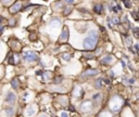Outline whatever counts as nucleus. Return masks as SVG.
<instances>
[{"label": "nucleus", "instance_id": "nucleus-29", "mask_svg": "<svg viewBox=\"0 0 139 117\" xmlns=\"http://www.w3.org/2000/svg\"><path fill=\"white\" fill-rule=\"evenodd\" d=\"M11 1H12V0H1V2H2V3H3L4 5L9 4V3H10V2H11Z\"/></svg>", "mask_w": 139, "mask_h": 117}, {"label": "nucleus", "instance_id": "nucleus-34", "mask_svg": "<svg viewBox=\"0 0 139 117\" xmlns=\"http://www.w3.org/2000/svg\"><path fill=\"white\" fill-rule=\"evenodd\" d=\"M104 82L106 83V85H109V83H110V80H109V79H105V80H104Z\"/></svg>", "mask_w": 139, "mask_h": 117}, {"label": "nucleus", "instance_id": "nucleus-26", "mask_svg": "<svg viewBox=\"0 0 139 117\" xmlns=\"http://www.w3.org/2000/svg\"><path fill=\"white\" fill-rule=\"evenodd\" d=\"M112 10H113L115 13H116L117 11H121V7H120V5H116V7H113V8H112Z\"/></svg>", "mask_w": 139, "mask_h": 117}, {"label": "nucleus", "instance_id": "nucleus-6", "mask_svg": "<svg viewBox=\"0 0 139 117\" xmlns=\"http://www.w3.org/2000/svg\"><path fill=\"white\" fill-rule=\"evenodd\" d=\"M69 37H70V31H69V28H67V26H64L62 32H61L60 39H59V40H60V42H65V41H67Z\"/></svg>", "mask_w": 139, "mask_h": 117}, {"label": "nucleus", "instance_id": "nucleus-1", "mask_svg": "<svg viewBox=\"0 0 139 117\" xmlns=\"http://www.w3.org/2000/svg\"><path fill=\"white\" fill-rule=\"evenodd\" d=\"M98 33L96 31H90L88 33L87 37L85 38L84 42H83V46L86 50H93L96 48L97 43H98Z\"/></svg>", "mask_w": 139, "mask_h": 117}, {"label": "nucleus", "instance_id": "nucleus-31", "mask_svg": "<svg viewBox=\"0 0 139 117\" xmlns=\"http://www.w3.org/2000/svg\"><path fill=\"white\" fill-rule=\"evenodd\" d=\"M64 1H65V3H67L69 5H71V4L74 3V0H64Z\"/></svg>", "mask_w": 139, "mask_h": 117}, {"label": "nucleus", "instance_id": "nucleus-33", "mask_svg": "<svg viewBox=\"0 0 139 117\" xmlns=\"http://www.w3.org/2000/svg\"><path fill=\"white\" fill-rule=\"evenodd\" d=\"M36 74L38 75V76H39V75H43L44 73H43V72H41V71H38V72H37V73H36Z\"/></svg>", "mask_w": 139, "mask_h": 117}, {"label": "nucleus", "instance_id": "nucleus-12", "mask_svg": "<svg viewBox=\"0 0 139 117\" xmlns=\"http://www.w3.org/2000/svg\"><path fill=\"white\" fill-rule=\"evenodd\" d=\"M102 10H103V7H102L101 3H97V4L93 7V12H96V13H98V14L101 13Z\"/></svg>", "mask_w": 139, "mask_h": 117}, {"label": "nucleus", "instance_id": "nucleus-20", "mask_svg": "<svg viewBox=\"0 0 139 117\" xmlns=\"http://www.w3.org/2000/svg\"><path fill=\"white\" fill-rule=\"evenodd\" d=\"M62 79H63V78H62V76L55 77V78H54V81H53V83H54V85H60V83L62 82Z\"/></svg>", "mask_w": 139, "mask_h": 117}, {"label": "nucleus", "instance_id": "nucleus-22", "mask_svg": "<svg viewBox=\"0 0 139 117\" xmlns=\"http://www.w3.org/2000/svg\"><path fill=\"white\" fill-rule=\"evenodd\" d=\"M124 4H125L126 8H131L132 7V2L131 0H124Z\"/></svg>", "mask_w": 139, "mask_h": 117}, {"label": "nucleus", "instance_id": "nucleus-38", "mask_svg": "<svg viewBox=\"0 0 139 117\" xmlns=\"http://www.w3.org/2000/svg\"><path fill=\"white\" fill-rule=\"evenodd\" d=\"M138 54H139V51H138Z\"/></svg>", "mask_w": 139, "mask_h": 117}, {"label": "nucleus", "instance_id": "nucleus-10", "mask_svg": "<svg viewBox=\"0 0 139 117\" xmlns=\"http://www.w3.org/2000/svg\"><path fill=\"white\" fill-rule=\"evenodd\" d=\"M14 113H15V111H14V107L13 106H8L4 109V114L7 117H13L14 116Z\"/></svg>", "mask_w": 139, "mask_h": 117}, {"label": "nucleus", "instance_id": "nucleus-36", "mask_svg": "<svg viewBox=\"0 0 139 117\" xmlns=\"http://www.w3.org/2000/svg\"><path fill=\"white\" fill-rule=\"evenodd\" d=\"M134 81H135L134 79H131V80H129V83H134Z\"/></svg>", "mask_w": 139, "mask_h": 117}, {"label": "nucleus", "instance_id": "nucleus-19", "mask_svg": "<svg viewBox=\"0 0 139 117\" xmlns=\"http://www.w3.org/2000/svg\"><path fill=\"white\" fill-rule=\"evenodd\" d=\"M124 43L126 44V47H131L132 46V38L131 37L124 38Z\"/></svg>", "mask_w": 139, "mask_h": 117}, {"label": "nucleus", "instance_id": "nucleus-37", "mask_svg": "<svg viewBox=\"0 0 139 117\" xmlns=\"http://www.w3.org/2000/svg\"><path fill=\"white\" fill-rule=\"evenodd\" d=\"M2 20H3V19H2V17H0V23H1V21H2Z\"/></svg>", "mask_w": 139, "mask_h": 117}, {"label": "nucleus", "instance_id": "nucleus-16", "mask_svg": "<svg viewBox=\"0 0 139 117\" xmlns=\"http://www.w3.org/2000/svg\"><path fill=\"white\" fill-rule=\"evenodd\" d=\"M61 58L64 60V61H70L71 59H72V55L70 54V53H67V52H64V53H62L61 54Z\"/></svg>", "mask_w": 139, "mask_h": 117}, {"label": "nucleus", "instance_id": "nucleus-11", "mask_svg": "<svg viewBox=\"0 0 139 117\" xmlns=\"http://www.w3.org/2000/svg\"><path fill=\"white\" fill-rule=\"evenodd\" d=\"M82 94H83L82 88L79 86H76L75 89H74V91H73V95H74V97H76V98H81Z\"/></svg>", "mask_w": 139, "mask_h": 117}, {"label": "nucleus", "instance_id": "nucleus-7", "mask_svg": "<svg viewBox=\"0 0 139 117\" xmlns=\"http://www.w3.org/2000/svg\"><path fill=\"white\" fill-rule=\"evenodd\" d=\"M22 5H23V3H22V1H16L15 3H14L12 7L10 8V12L12 14H14V13H16V12H19L21 9H22Z\"/></svg>", "mask_w": 139, "mask_h": 117}, {"label": "nucleus", "instance_id": "nucleus-35", "mask_svg": "<svg viewBox=\"0 0 139 117\" xmlns=\"http://www.w3.org/2000/svg\"><path fill=\"white\" fill-rule=\"evenodd\" d=\"M40 117H48V115H47V114H41Z\"/></svg>", "mask_w": 139, "mask_h": 117}, {"label": "nucleus", "instance_id": "nucleus-4", "mask_svg": "<svg viewBox=\"0 0 139 117\" xmlns=\"http://www.w3.org/2000/svg\"><path fill=\"white\" fill-rule=\"evenodd\" d=\"M93 104L91 101H84L83 103L81 104V111L83 113H88L93 110Z\"/></svg>", "mask_w": 139, "mask_h": 117}, {"label": "nucleus", "instance_id": "nucleus-5", "mask_svg": "<svg viewBox=\"0 0 139 117\" xmlns=\"http://www.w3.org/2000/svg\"><path fill=\"white\" fill-rule=\"evenodd\" d=\"M5 103H8V104H10V105H12V104L15 103V101H16V94L14 93V92L12 91H9L7 95H5Z\"/></svg>", "mask_w": 139, "mask_h": 117}, {"label": "nucleus", "instance_id": "nucleus-2", "mask_svg": "<svg viewBox=\"0 0 139 117\" xmlns=\"http://www.w3.org/2000/svg\"><path fill=\"white\" fill-rule=\"evenodd\" d=\"M23 59H24L26 62H35V61H37L38 55L36 52H34V51H25V52L23 53Z\"/></svg>", "mask_w": 139, "mask_h": 117}, {"label": "nucleus", "instance_id": "nucleus-13", "mask_svg": "<svg viewBox=\"0 0 139 117\" xmlns=\"http://www.w3.org/2000/svg\"><path fill=\"white\" fill-rule=\"evenodd\" d=\"M112 61V55H106L101 60V64H109Z\"/></svg>", "mask_w": 139, "mask_h": 117}, {"label": "nucleus", "instance_id": "nucleus-24", "mask_svg": "<svg viewBox=\"0 0 139 117\" xmlns=\"http://www.w3.org/2000/svg\"><path fill=\"white\" fill-rule=\"evenodd\" d=\"M101 81H102L101 79H98L96 81V87H97V88H101V86H102V82Z\"/></svg>", "mask_w": 139, "mask_h": 117}, {"label": "nucleus", "instance_id": "nucleus-27", "mask_svg": "<svg viewBox=\"0 0 139 117\" xmlns=\"http://www.w3.org/2000/svg\"><path fill=\"white\" fill-rule=\"evenodd\" d=\"M112 22H113V24H119L120 23V19H119V17H113Z\"/></svg>", "mask_w": 139, "mask_h": 117}, {"label": "nucleus", "instance_id": "nucleus-9", "mask_svg": "<svg viewBox=\"0 0 139 117\" xmlns=\"http://www.w3.org/2000/svg\"><path fill=\"white\" fill-rule=\"evenodd\" d=\"M50 26L52 28H59L61 26V20L58 19V17H52L51 21H50Z\"/></svg>", "mask_w": 139, "mask_h": 117}, {"label": "nucleus", "instance_id": "nucleus-14", "mask_svg": "<svg viewBox=\"0 0 139 117\" xmlns=\"http://www.w3.org/2000/svg\"><path fill=\"white\" fill-rule=\"evenodd\" d=\"M11 85H12V87L14 89H19L20 87V81L17 78H14V79H12V81H11Z\"/></svg>", "mask_w": 139, "mask_h": 117}, {"label": "nucleus", "instance_id": "nucleus-28", "mask_svg": "<svg viewBox=\"0 0 139 117\" xmlns=\"http://www.w3.org/2000/svg\"><path fill=\"white\" fill-rule=\"evenodd\" d=\"M60 117H69V114L66 112H61L60 113Z\"/></svg>", "mask_w": 139, "mask_h": 117}, {"label": "nucleus", "instance_id": "nucleus-30", "mask_svg": "<svg viewBox=\"0 0 139 117\" xmlns=\"http://www.w3.org/2000/svg\"><path fill=\"white\" fill-rule=\"evenodd\" d=\"M85 56H86L87 59H93V53H86V54H85Z\"/></svg>", "mask_w": 139, "mask_h": 117}, {"label": "nucleus", "instance_id": "nucleus-17", "mask_svg": "<svg viewBox=\"0 0 139 117\" xmlns=\"http://www.w3.org/2000/svg\"><path fill=\"white\" fill-rule=\"evenodd\" d=\"M50 78H51V73H50V72H45V73L43 74V79L45 80V81H48Z\"/></svg>", "mask_w": 139, "mask_h": 117}, {"label": "nucleus", "instance_id": "nucleus-23", "mask_svg": "<svg viewBox=\"0 0 139 117\" xmlns=\"http://www.w3.org/2000/svg\"><path fill=\"white\" fill-rule=\"evenodd\" d=\"M100 98H101V94L100 93H97V94H94L93 99V101H99L100 100Z\"/></svg>", "mask_w": 139, "mask_h": 117}, {"label": "nucleus", "instance_id": "nucleus-25", "mask_svg": "<svg viewBox=\"0 0 139 117\" xmlns=\"http://www.w3.org/2000/svg\"><path fill=\"white\" fill-rule=\"evenodd\" d=\"M15 19H12V20H10V22H9V26H14L15 25Z\"/></svg>", "mask_w": 139, "mask_h": 117}, {"label": "nucleus", "instance_id": "nucleus-8", "mask_svg": "<svg viewBox=\"0 0 139 117\" xmlns=\"http://www.w3.org/2000/svg\"><path fill=\"white\" fill-rule=\"evenodd\" d=\"M99 71L98 70H94V68H90V70H87L84 72V74H83V76L84 77H93V76H96V75H98Z\"/></svg>", "mask_w": 139, "mask_h": 117}, {"label": "nucleus", "instance_id": "nucleus-15", "mask_svg": "<svg viewBox=\"0 0 139 117\" xmlns=\"http://www.w3.org/2000/svg\"><path fill=\"white\" fill-rule=\"evenodd\" d=\"M72 10H73V8H72V5H67V7H65L64 8V10H63V14L64 15H69V14L72 12Z\"/></svg>", "mask_w": 139, "mask_h": 117}, {"label": "nucleus", "instance_id": "nucleus-3", "mask_svg": "<svg viewBox=\"0 0 139 117\" xmlns=\"http://www.w3.org/2000/svg\"><path fill=\"white\" fill-rule=\"evenodd\" d=\"M37 111H38V107L36 104H32V105H29L27 109L25 110V116L26 117H34L36 115Z\"/></svg>", "mask_w": 139, "mask_h": 117}, {"label": "nucleus", "instance_id": "nucleus-32", "mask_svg": "<svg viewBox=\"0 0 139 117\" xmlns=\"http://www.w3.org/2000/svg\"><path fill=\"white\" fill-rule=\"evenodd\" d=\"M3 26H2V25H0V33H2V32H3Z\"/></svg>", "mask_w": 139, "mask_h": 117}, {"label": "nucleus", "instance_id": "nucleus-21", "mask_svg": "<svg viewBox=\"0 0 139 117\" xmlns=\"http://www.w3.org/2000/svg\"><path fill=\"white\" fill-rule=\"evenodd\" d=\"M99 117H112V114L109 113V112H102L99 115Z\"/></svg>", "mask_w": 139, "mask_h": 117}, {"label": "nucleus", "instance_id": "nucleus-18", "mask_svg": "<svg viewBox=\"0 0 139 117\" xmlns=\"http://www.w3.org/2000/svg\"><path fill=\"white\" fill-rule=\"evenodd\" d=\"M14 58H15V56H14L13 54H11L10 56H9V59H8V63L10 65H14L15 64V60H14Z\"/></svg>", "mask_w": 139, "mask_h": 117}]
</instances>
